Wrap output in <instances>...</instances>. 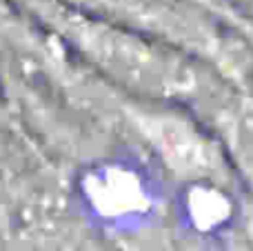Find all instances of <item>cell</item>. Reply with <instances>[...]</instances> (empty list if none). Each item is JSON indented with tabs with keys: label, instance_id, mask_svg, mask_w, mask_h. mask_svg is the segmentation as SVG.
I'll return each mask as SVG.
<instances>
[{
	"label": "cell",
	"instance_id": "obj_1",
	"mask_svg": "<svg viewBox=\"0 0 253 251\" xmlns=\"http://www.w3.org/2000/svg\"><path fill=\"white\" fill-rule=\"evenodd\" d=\"M25 9L105 89L131 100L207 111L233 87L205 62L156 38L100 18L84 16L53 0H20Z\"/></svg>",
	"mask_w": 253,
	"mask_h": 251
},
{
	"label": "cell",
	"instance_id": "obj_2",
	"mask_svg": "<svg viewBox=\"0 0 253 251\" xmlns=\"http://www.w3.org/2000/svg\"><path fill=\"white\" fill-rule=\"evenodd\" d=\"M53 2L156 38L180 49L242 87L253 67V44L209 13L178 0H53Z\"/></svg>",
	"mask_w": 253,
	"mask_h": 251
},
{
	"label": "cell",
	"instance_id": "obj_3",
	"mask_svg": "<svg viewBox=\"0 0 253 251\" xmlns=\"http://www.w3.org/2000/svg\"><path fill=\"white\" fill-rule=\"evenodd\" d=\"M114 105L131 131L147 142L153 158L173 178L187 182H227L233 171L218 138L191 111L131 100L116 93Z\"/></svg>",
	"mask_w": 253,
	"mask_h": 251
},
{
	"label": "cell",
	"instance_id": "obj_4",
	"mask_svg": "<svg viewBox=\"0 0 253 251\" xmlns=\"http://www.w3.org/2000/svg\"><path fill=\"white\" fill-rule=\"evenodd\" d=\"M80 196L93 222L114 234H131L151 222L160 205L156 182L125 160L93 165L80 180Z\"/></svg>",
	"mask_w": 253,
	"mask_h": 251
},
{
	"label": "cell",
	"instance_id": "obj_5",
	"mask_svg": "<svg viewBox=\"0 0 253 251\" xmlns=\"http://www.w3.org/2000/svg\"><path fill=\"white\" fill-rule=\"evenodd\" d=\"M202 123L218 138L233 178H240L253 194V91L233 84Z\"/></svg>",
	"mask_w": 253,
	"mask_h": 251
},
{
	"label": "cell",
	"instance_id": "obj_6",
	"mask_svg": "<svg viewBox=\"0 0 253 251\" xmlns=\"http://www.w3.org/2000/svg\"><path fill=\"white\" fill-rule=\"evenodd\" d=\"M180 196H182L180 213L184 216L187 227L196 234H213L220 227H227V222L236 213L233 198L227 191V182H187Z\"/></svg>",
	"mask_w": 253,
	"mask_h": 251
},
{
	"label": "cell",
	"instance_id": "obj_7",
	"mask_svg": "<svg viewBox=\"0 0 253 251\" xmlns=\"http://www.w3.org/2000/svg\"><path fill=\"white\" fill-rule=\"evenodd\" d=\"M227 2L231 4V7H236L238 11L242 13V16H247V18H249V13H247V9L253 7V0H227ZM249 20H251V18H249Z\"/></svg>",
	"mask_w": 253,
	"mask_h": 251
}]
</instances>
